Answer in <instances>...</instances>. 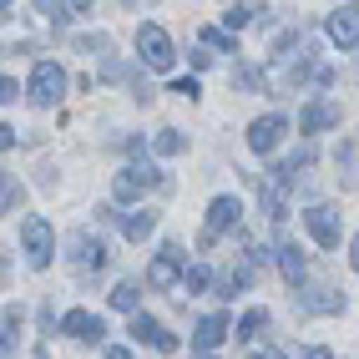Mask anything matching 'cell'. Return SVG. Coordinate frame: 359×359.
<instances>
[{
    "label": "cell",
    "instance_id": "32",
    "mask_svg": "<svg viewBox=\"0 0 359 359\" xmlns=\"http://www.w3.org/2000/svg\"><path fill=\"white\" fill-rule=\"evenodd\" d=\"M349 269H359V233L349 238Z\"/></svg>",
    "mask_w": 359,
    "mask_h": 359
},
{
    "label": "cell",
    "instance_id": "10",
    "mask_svg": "<svg viewBox=\"0 0 359 359\" xmlns=\"http://www.w3.org/2000/svg\"><path fill=\"white\" fill-rule=\"evenodd\" d=\"M238 218H243V203H238L233 193L212 198V203H208V228H203V238L212 243L218 233H233V228H238Z\"/></svg>",
    "mask_w": 359,
    "mask_h": 359
},
{
    "label": "cell",
    "instance_id": "37",
    "mask_svg": "<svg viewBox=\"0 0 359 359\" xmlns=\"http://www.w3.org/2000/svg\"><path fill=\"white\" fill-rule=\"evenodd\" d=\"M0 273H6V269H0Z\"/></svg>",
    "mask_w": 359,
    "mask_h": 359
},
{
    "label": "cell",
    "instance_id": "34",
    "mask_svg": "<svg viewBox=\"0 0 359 359\" xmlns=\"http://www.w3.org/2000/svg\"><path fill=\"white\" fill-rule=\"evenodd\" d=\"M107 359H132V349H122V344H111V349H107Z\"/></svg>",
    "mask_w": 359,
    "mask_h": 359
},
{
    "label": "cell",
    "instance_id": "13",
    "mask_svg": "<svg viewBox=\"0 0 359 359\" xmlns=\"http://www.w3.org/2000/svg\"><path fill=\"white\" fill-rule=\"evenodd\" d=\"M228 329H233V319L223 314V309H218V314H208V319H198V329H193V349H198V354H212V349L228 339Z\"/></svg>",
    "mask_w": 359,
    "mask_h": 359
},
{
    "label": "cell",
    "instance_id": "20",
    "mask_svg": "<svg viewBox=\"0 0 359 359\" xmlns=\"http://www.w3.org/2000/svg\"><path fill=\"white\" fill-rule=\"evenodd\" d=\"M233 86H238V91H269V76H263L258 66H238V71H233Z\"/></svg>",
    "mask_w": 359,
    "mask_h": 359
},
{
    "label": "cell",
    "instance_id": "18",
    "mask_svg": "<svg viewBox=\"0 0 359 359\" xmlns=\"http://www.w3.org/2000/svg\"><path fill=\"white\" fill-rule=\"evenodd\" d=\"M263 329H269V309H248V314L238 319V339H243V344H253Z\"/></svg>",
    "mask_w": 359,
    "mask_h": 359
},
{
    "label": "cell",
    "instance_id": "15",
    "mask_svg": "<svg viewBox=\"0 0 359 359\" xmlns=\"http://www.w3.org/2000/svg\"><path fill=\"white\" fill-rule=\"evenodd\" d=\"M299 309H304V314H339V309H344V294H334V289H309V294H299Z\"/></svg>",
    "mask_w": 359,
    "mask_h": 359
},
{
    "label": "cell",
    "instance_id": "2",
    "mask_svg": "<svg viewBox=\"0 0 359 359\" xmlns=\"http://www.w3.org/2000/svg\"><path fill=\"white\" fill-rule=\"evenodd\" d=\"M137 56H142V66H152V71H172V61H177V51H172V36H167L162 26H137Z\"/></svg>",
    "mask_w": 359,
    "mask_h": 359
},
{
    "label": "cell",
    "instance_id": "3",
    "mask_svg": "<svg viewBox=\"0 0 359 359\" xmlns=\"http://www.w3.org/2000/svg\"><path fill=\"white\" fill-rule=\"evenodd\" d=\"M26 97H31L36 107H56V102L66 97V71H61L56 61H36L31 81H26Z\"/></svg>",
    "mask_w": 359,
    "mask_h": 359
},
{
    "label": "cell",
    "instance_id": "24",
    "mask_svg": "<svg viewBox=\"0 0 359 359\" xmlns=\"http://www.w3.org/2000/svg\"><path fill=\"white\" fill-rule=\"evenodd\" d=\"M137 299H142V294H137V283H132V278H127V283H116V289H111V304L122 309V314H137Z\"/></svg>",
    "mask_w": 359,
    "mask_h": 359
},
{
    "label": "cell",
    "instance_id": "1",
    "mask_svg": "<svg viewBox=\"0 0 359 359\" xmlns=\"http://www.w3.org/2000/svg\"><path fill=\"white\" fill-rule=\"evenodd\" d=\"M20 243H26V263L31 269H51V258H56V233H51V223L46 218H31L20 223Z\"/></svg>",
    "mask_w": 359,
    "mask_h": 359
},
{
    "label": "cell",
    "instance_id": "30",
    "mask_svg": "<svg viewBox=\"0 0 359 359\" xmlns=\"http://www.w3.org/2000/svg\"><path fill=\"white\" fill-rule=\"evenodd\" d=\"M294 359H334V349H319V344H314V349H299Z\"/></svg>",
    "mask_w": 359,
    "mask_h": 359
},
{
    "label": "cell",
    "instance_id": "23",
    "mask_svg": "<svg viewBox=\"0 0 359 359\" xmlns=\"http://www.w3.org/2000/svg\"><path fill=\"white\" fill-rule=\"evenodd\" d=\"M152 147H157V157H177V152H187V137L182 132H157Z\"/></svg>",
    "mask_w": 359,
    "mask_h": 359
},
{
    "label": "cell",
    "instance_id": "7",
    "mask_svg": "<svg viewBox=\"0 0 359 359\" xmlns=\"http://www.w3.org/2000/svg\"><path fill=\"white\" fill-rule=\"evenodd\" d=\"M324 31H329V41L339 46V51H354L359 46V6H334L329 20H324Z\"/></svg>",
    "mask_w": 359,
    "mask_h": 359
},
{
    "label": "cell",
    "instance_id": "4",
    "mask_svg": "<svg viewBox=\"0 0 359 359\" xmlns=\"http://www.w3.org/2000/svg\"><path fill=\"white\" fill-rule=\"evenodd\" d=\"M157 182H162V172H157V167H147V162H132V167H122V172H116L111 193H116V203H137L142 193H152Z\"/></svg>",
    "mask_w": 359,
    "mask_h": 359
},
{
    "label": "cell",
    "instance_id": "14",
    "mask_svg": "<svg viewBox=\"0 0 359 359\" xmlns=\"http://www.w3.org/2000/svg\"><path fill=\"white\" fill-rule=\"evenodd\" d=\"M329 127H339V107L334 102H309L299 111V132H329Z\"/></svg>",
    "mask_w": 359,
    "mask_h": 359
},
{
    "label": "cell",
    "instance_id": "27",
    "mask_svg": "<svg viewBox=\"0 0 359 359\" xmlns=\"http://www.w3.org/2000/svg\"><path fill=\"white\" fill-rule=\"evenodd\" d=\"M172 91H182V97H187V102H198V97H203V86H198L193 76H182V81H177Z\"/></svg>",
    "mask_w": 359,
    "mask_h": 359
},
{
    "label": "cell",
    "instance_id": "29",
    "mask_svg": "<svg viewBox=\"0 0 359 359\" xmlns=\"http://www.w3.org/2000/svg\"><path fill=\"white\" fill-rule=\"evenodd\" d=\"M11 147H15V127L0 122V152H11Z\"/></svg>",
    "mask_w": 359,
    "mask_h": 359
},
{
    "label": "cell",
    "instance_id": "17",
    "mask_svg": "<svg viewBox=\"0 0 359 359\" xmlns=\"http://www.w3.org/2000/svg\"><path fill=\"white\" fill-rule=\"evenodd\" d=\"M152 228H157V212H127V218H122V233L132 238V243H142V238H152Z\"/></svg>",
    "mask_w": 359,
    "mask_h": 359
},
{
    "label": "cell",
    "instance_id": "9",
    "mask_svg": "<svg viewBox=\"0 0 359 359\" xmlns=\"http://www.w3.org/2000/svg\"><path fill=\"white\" fill-rule=\"evenodd\" d=\"M61 334H71V339H81V344H102L107 324H102V314H91V309H66V314H61Z\"/></svg>",
    "mask_w": 359,
    "mask_h": 359
},
{
    "label": "cell",
    "instance_id": "26",
    "mask_svg": "<svg viewBox=\"0 0 359 359\" xmlns=\"http://www.w3.org/2000/svg\"><path fill=\"white\" fill-rule=\"evenodd\" d=\"M203 46H218V51H238L233 36H228V31H218V26H203Z\"/></svg>",
    "mask_w": 359,
    "mask_h": 359
},
{
    "label": "cell",
    "instance_id": "33",
    "mask_svg": "<svg viewBox=\"0 0 359 359\" xmlns=\"http://www.w3.org/2000/svg\"><path fill=\"white\" fill-rule=\"evenodd\" d=\"M248 359H278V349H269V344H263V349H248Z\"/></svg>",
    "mask_w": 359,
    "mask_h": 359
},
{
    "label": "cell",
    "instance_id": "16",
    "mask_svg": "<svg viewBox=\"0 0 359 359\" xmlns=\"http://www.w3.org/2000/svg\"><path fill=\"white\" fill-rule=\"evenodd\" d=\"M278 269H283V278H289L294 283V289H299V283H304V253H299V243H278Z\"/></svg>",
    "mask_w": 359,
    "mask_h": 359
},
{
    "label": "cell",
    "instance_id": "31",
    "mask_svg": "<svg viewBox=\"0 0 359 359\" xmlns=\"http://www.w3.org/2000/svg\"><path fill=\"white\" fill-rule=\"evenodd\" d=\"M0 102H15V81L11 76H0Z\"/></svg>",
    "mask_w": 359,
    "mask_h": 359
},
{
    "label": "cell",
    "instance_id": "36",
    "mask_svg": "<svg viewBox=\"0 0 359 359\" xmlns=\"http://www.w3.org/2000/svg\"><path fill=\"white\" fill-rule=\"evenodd\" d=\"M198 359H212V354H198Z\"/></svg>",
    "mask_w": 359,
    "mask_h": 359
},
{
    "label": "cell",
    "instance_id": "8",
    "mask_svg": "<svg viewBox=\"0 0 359 359\" xmlns=\"http://www.w3.org/2000/svg\"><path fill=\"white\" fill-rule=\"evenodd\" d=\"M304 228L314 233V243H319V248H339V212H334L329 203L304 208Z\"/></svg>",
    "mask_w": 359,
    "mask_h": 359
},
{
    "label": "cell",
    "instance_id": "28",
    "mask_svg": "<svg viewBox=\"0 0 359 359\" xmlns=\"http://www.w3.org/2000/svg\"><path fill=\"white\" fill-rule=\"evenodd\" d=\"M187 61H193V71H208V66H212V51H203V46H198V51H187Z\"/></svg>",
    "mask_w": 359,
    "mask_h": 359
},
{
    "label": "cell",
    "instance_id": "6",
    "mask_svg": "<svg viewBox=\"0 0 359 359\" xmlns=\"http://www.w3.org/2000/svg\"><path fill=\"white\" fill-rule=\"evenodd\" d=\"M71 269H76V273H102L107 269V243L91 238L86 228L71 233Z\"/></svg>",
    "mask_w": 359,
    "mask_h": 359
},
{
    "label": "cell",
    "instance_id": "5",
    "mask_svg": "<svg viewBox=\"0 0 359 359\" xmlns=\"http://www.w3.org/2000/svg\"><path fill=\"white\" fill-rule=\"evenodd\" d=\"M187 273V258L177 243H162V253L152 258V269H147V283L152 289H177V278Z\"/></svg>",
    "mask_w": 359,
    "mask_h": 359
},
{
    "label": "cell",
    "instance_id": "22",
    "mask_svg": "<svg viewBox=\"0 0 359 359\" xmlns=\"http://www.w3.org/2000/svg\"><path fill=\"white\" fill-rule=\"evenodd\" d=\"M15 208H20V182H15L11 172H0V218L15 212Z\"/></svg>",
    "mask_w": 359,
    "mask_h": 359
},
{
    "label": "cell",
    "instance_id": "35",
    "mask_svg": "<svg viewBox=\"0 0 359 359\" xmlns=\"http://www.w3.org/2000/svg\"><path fill=\"white\" fill-rule=\"evenodd\" d=\"M0 20H11V6H6V0H0Z\"/></svg>",
    "mask_w": 359,
    "mask_h": 359
},
{
    "label": "cell",
    "instance_id": "21",
    "mask_svg": "<svg viewBox=\"0 0 359 359\" xmlns=\"http://www.w3.org/2000/svg\"><path fill=\"white\" fill-rule=\"evenodd\" d=\"M182 289L187 294H208L212 289V269H208V263H193V269L182 273Z\"/></svg>",
    "mask_w": 359,
    "mask_h": 359
},
{
    "label": "cell",
    "instance_id": "25",
    "mask_svg": "<svg viewBox=\"0 0 359 359\" xmlns=\"http://www.w3.org/2000/svg\"><path fill=\"white\" fill-rule=\"evenodd\" d=\"M258 193H263V208H269V218H273V223H283V218H289V208H283V198L273 193L269 182H258Z\"/></svg>",
    "mask_w": 359,
    "mask_h": 359
},
{
    "label": "cell",
    "instance_id": "12",
    "mask_svg": "<svg viewBox=\"0 0 359 359\" xmlns=\"http://www.w3.org/2000/svg\"><path fill=\"white\" fill-rule=\"evenodd\" d=\"M132 339H137V344H152V349H162V354H172V349H177V334H167L152 314H142V309L132 314Z\"/></svg>",
    "mask_w": 359,
    "mask_h": 359
},
{
    "label": "cell",
    "instance_id": "11",
    "mask_svg": "<svg viewBox=\"0 0 359 359\" xmlns=\"http://www.w3.org/2000/svg\"><path fill=\"white\" fill-rule=\"evenodd\" d=\"M283 132H289V116H278V111H269V116H258V122L248 127V147L258 152V157H269L278 142H283Z\"/></svg>",
    "mask_w": 359,
    "mask_h": 359
},
{
    "label": "cell",
    "instance_id": "19",
    "mask_svg": "<svg viewBox=\"0 0 359 359\" xmlns=\"http://www.w3.org/2000/svg\"><path fill=\"white\" fill-rule=\"evenodd\" d=\"M263 15V6H228L223 11V31H243L248 20H258Z\"/></svg>",
    "mask_w": 359,
    "mask_h": 359
}]
</instances>
